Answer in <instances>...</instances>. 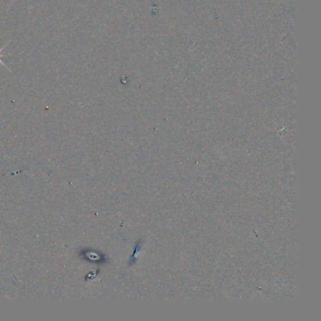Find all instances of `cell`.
<instances>
[{"label":"cell","instance_id":"1","mask_svg":"<svg viewBox=\"0 0 321 321\" xmlns=\"http://www.w3.org/2000/svg\"><path fill=\"white\" fill-rule=\"evenodd\" d=\"M5 47H6V46H3V47H2V48H0V63H1V64H2V65H3V66H5V67H6V68H7V70H9V68H8V67H7V66H6V64H5V63H4V62H3V61H2V60H1V58H2V56H3V55H2V54H1V52H2V50H3V49H5Z\"/></svg>","mask_w":321,"mask_h":321}]
</instances>
